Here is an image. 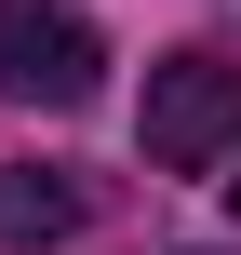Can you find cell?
Masks as SVG:
<instances>
[{
	"instance_id": "7a4b0ae2",
	"label": "cell",
	"mask_w": 241,
	"mask_h": 255,
	"mask_svg": "<svg viewBox=\"0 0 241 255\" xmlns=\"http://www.w3.org/2000/svg\"><path fill=\"white\" fill-rule=\"evenodd\" d=\"M94 81H107V40L67 0H0V94L13 108H80Z\"/></svg>"
},
{
	"instance_id": "6da1fadb",
	"label": "cell",
	"mask_w": 241,
	"mask_h": 255,
	"mask_svg": "<svg viewBox=\"0 0 241 255\" xmlns=\"http://www.w3.org/2000/svg\"><path fill=\"white\" fill-rule=\"evenodd\" d=\"M241 148V54H161L148 67V161L161 175H201V161H228Z\"/></svg>"
},
{
	"instance_id": "277c9868",
	"label": "cell",
	"mask_w": 241,
	"mask_h": 255,
	"mask_svg": "<svg viewBox=\"0 0 241 255\" xmlns=\"http://www.w3.org/2000/svg\"><path fill=\"white\" fill-rule=\"evenodd\" d=\"M228 202H241V175H228Z\"/></svg>"
},
{
	"instance_id": "3957f363",
	"label": "cell",
	"mask_w": 241,
	"mask_h": 255,
	"mask_svg": "<svg viewBox=\"0 0 241 255\" xmlns=\"http://www.w3.org/2000/svg\"><path fill=\"white\" fill-rule=\"evenodd\" d=\"M94 215V188L80 175H40V161H0V242H67Z\"/></svg>"
}]
</instances>
